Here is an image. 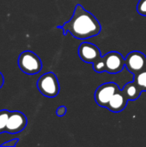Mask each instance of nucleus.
I'll return each instance as SVG.
<instances>
[{"label":"nucleus","mask_w":146,"mask_h":147,"mask_svg":"<svg viewBox=\"0 0 146 147\" xmlns=\"http://www.w3.org/2000/svg\"><path fill=\"white\" fill-rule=\"evenodd\" d=\"M63 30L64 35L71 34L78 40H86L98 35L102 30L100 22L96 16L87 11L81 4H77L71 18L63 24L57 26Z\"/></svg>","instance_id":"1"},{"label":"nucleus","mask_w":146,"mask_h":147,"mask_svg":"<svg viewBox=\"0 0 146 147\" xmlns=\"http://www.w3.org/2000/svg\"><path fill=\"white\" fill-rule=\"evenodd\" d=\"M78 55L83 62L91 63L96 72L102 73L105 71L103 56H102L99 47L95 44L90 42L81 43L78 47Z\"/></svg>","instance_id":"2"},{"label":"nucleus","mask_w":146,"mask_h":147,"mask_svg":"<svg viewBox=\"0 0 146 147\" xmlns=\"http://www.w3.org/2000/svg\"><path fill=\"white\" fill-rule=\"evenodd\" d=\"M18 66L23 73L34 75L42 69V63L37 54L32 51H24L18 57Z\"/></svg>","instance_id":"3"},{"label":"nucleus","mask_w":146,"mask_h":147,"mask_svg":"<svg viewBox=\"0 0 146 147\" xmlns=\"http://www.w3.org/2000/svg\"><path fill=\"white\" fill-rule=\"evenodd\" d=\"M36 85L39 91L46 97H55L59 93V84L53 72H46L40 76Z\"/></svg>","instance_id":"4"},{"label":"nucleus","mask_w":146,"mask_h":147,"mask_svg":"<svg viewBox=\"0 0 146 147\" xmlns=\"http://www.w3.org/2000/svg\"><path fill=\"white\" fill-rule=\"evenodd\" d=\"M105 71L110 74H117L125 67V59L118 52L112 51L103 56Z\"/></svg>","instance_id":"5"},{"label":"nucleus","mask_w":146,"mask_h":147,"mask_svg":"<svg viewBox=\"0 0 146 147\" xmlns=\"http://www.w3.org/2000/svg\"><path fill=\"white\" fill-rule=\"evenodd\" d=\"M125 67L133 75L145 69V54L139 51H132L125 58Z\"/></svg>","instance_id":"6"},{"label":"nucleus","mask_w":146,"mask_h":147,"mask_svg":"<svg viewBox=\"0 0 146 147\" xmlns=\"http://www.w3.org/2000/svg\"><path fill=\"white\" fill-rule=\"evenodd\" d=\"M119 89L117 84L114 82H108L101 84L95 92V101L102 108H106L107 104Z\"/></svg>","instance_id":"7"},{"label":"nucleus","mask_w":146,"mask_h":147,"mask_svg":"<svg viewBox=\"0 0 146 147\" xmlns=\"http://www.w3.org/2000/svg\"><path fill=\"white\" fill-rule=\"evenodd\" d=\"M28 123L27 117L20 111H12L9 113L5 132L9 134H18L22 131Z\"/></svg>","instance_id":"8"},{"label":"nucleus","mask_w":146,"mask_h":147,"mask_svg":"<svg viewBox=\"0 0 146 147\" xmlns=\"http://www.w3.org/2000/svg\"><path fill=\"white\" fill-rule=\"evenodd\" d=\"M128 102L129 101L125 96L122 90H120V88H119L116 90V92L114 94V96H112V98L110 99L108 103L107 104L106 109H108L109 111H111L113 113H120L123 109H125Z\"/></svg>","instance_id":"9"},{"label":"nucleus","mask_w":146,"mask_h":147,"mask_svg":"<svg viewBox=\"0 0 146 147\" xmlns=\"http://www.w3.org/2000/svg\"><path fill=\"white\" fill-rule=\"evenodd\" d=\"M121 90L128 101H135L139 99V97L142 93L141 89L134 81L127 83Z\"/></svg>","instance_id":"10"},{"label":"nucleus","mask_w":146,"mask_h":147,"mask_svg":"<svg viewBox=\"0 0 146 147\" xmlns=\"http://www.w3.org/2000/svg\"><path fill=\"white\" fill-rule=\"evenodd\" d=\"M133 76V81L139 85L142 91H146V68Z\"/></svg>","instance_id":"11"},{"label":"nucleus","mask_w":146,"mask_h":147,"mask_svg":"<svg viewBox=\"0 0 146 147\" xmlns=\"http://www.w3.org/2000/svg\"><path fill=\"white\" fill-rule=\"evenodd\" d=\"M10 111L3 109L0 110V134L4 133L6 130V126H7V121L9 119Z\"/></svg>","instance_id":"12"},{"label":"nucleus","mask_w":146,"mask_h":147,"mask_svg":"<svg viewBox=\"0 0 146 147\" xmlns=\"http://www.w3.org/2000/svg\"><path fill=\"white\" fill-rule=\"evenodd\" d=\"M136 9L139 15L146 16V0H139Z\"/></svg>","instance_id":"13"},{"label":"nucleus","mask_w":146,"mask_h":147,"mask_svg":"<svg viewBox=\"0 0 146 147\" xmlns=\"http://www.w3.org/2000/svg\"><path fill=\"white\" fill-rule=\"evenodd\" d=\"M65 114H66V107L65 106H59L56 110V115L59 117H62V116L65 115Z\"/></svg>","instance_id":"14"},{"label":"nucleus","mask_w":146,"mask_h":147,"mask_svg":"<svg viewBox=\"0 0 146 147\" xmlns=\"http://www.w3.org/2000/svg\"><path fill=\"white\" fill-rule=\"evenodd\" d=\"M19 141V139H13L11 140L6 141L3 144H1V146H8V147H13L16 145V143Z\"/></svg>","instance_id":"15"},{"label":"nucleus","mask_w":146,"mask_h":147,"mask_svg":"<svg viewBox=\"0 0 146 147\" xmlns=\"http://www.w3.org/2000/svg\"><path fill=\"white\" fill-rule=\"evenodd\" d=\"M3 74L0 72V89H1V87L3 86Z\"/></svg>","instance_id":"16"}]
</instances>
